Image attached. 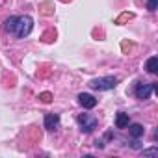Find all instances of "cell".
<instances>
[{
    "label": "cell",
    "instance_id": "5",
    "mask_svg": "<svg viewBox=\"0 0 158 158\" xmlns=\"http://www.w3.org/2000/svg\"><path fill=\"white\" fill-rule=\"evenodd\" d=\"M78 104L82 108H86V110H91V108L97 106V99L93 95H89V93H80L78 95Z\"/></svg>",
    "mask_w": 158,
    "mask_h": 158
},
{
    "label": "cell",
    "instance_id": "1",
    "mask_svg": "<svg viewBox=\"0 0 158 158\" xmlns=\"http://www.w3.org/2000/svg\"><path fill=\"white\" fill-rule=\"evenodd\" d=\"M34 30V19L30 15H17L15 21V28H13V35L19 39H24L32 34Z\"/></svg>",
    "mask_w": 158,
    "mask_h": 158
},
{
    "label": "cell",
    "instance_id": "2",
    "mask_svg": "<svg viewBox=\"0 0 158 158\" xmlns=\"http://www.w3.org/2000/svg\"><path fill=\"white\" fill-rule=\"evenodd\" d=\"M117 78L115 76H101V78H93L89 80V88L95 89V91H108V89H114L117 86Z\"/></svg>",
    "mask_w": 158,
    "mask_h": 158
},
{
    "label": "cell",
    "instance_id": "8",
    "mask_svg": "<svg viewBox=\"0 0 158 158\" xmlns=\"http://www.w3.org/2000/svg\"><path fill=\"white\" fill-rule=\"evenodd\" d=\"M128 123H130V117H128V114H125V112H119V114L115 115V127H117V128H127V127H128Z\"/></svg>",
    "mask_w": 158,
    "mask_h": 158
},
{
    "label": "cell",
    "instance_id": "10",
    "mask_svg": "<svg viewBox=\"0 0 158 158\" xmlns=\"http://www.w3.org/2000/svg\"><path fill=\"white\" fill-rule=\"evenodd\" d=\"M15 21H17V15H13V17H10V19L6 21V24H4V28H6V32H11V34H13V28H15Z\"/></svg>",
    "mask_w": 158,
    "mask_h": 158
},
{
    "label": "cell",
    "instance_id": "6",
    "mask_svg": "<svg viewBox=\"0 0 158 158\" xmlns=\"http://www.w3.org/2000/svg\"><path fill=\"white\" fill-rule=\"evenodd\" d=\"M43 125L47 130H56L60 127V115L58 114H47L43 119Z\"/></svg>",
    "mask_w": 158,
    "mask_h": 158
},
{
    "label": "cell",
    "instance_id": "3",
    "mask_svg": "<svg viewBox=\"0 0 158 158\" xmlns=\"http://www.w3.org/2000/svg\"><path fill=\"white\" fill-rule=\"evenodd\" d=\"M76 123H78V127H80V130H82L84 134L93 132V130L97 128V125H99L97 117H95V115H91V114H78Z\"/></svg>",
    "mask_w": 158,
    "mask_h": 158
},
{
    "label": "cell",
    "instance_id": "9",
    "mask_svg": "<svg viewBox=\"0 0 158 158\" xmlns=\"http://www.w3.org/2000/svg\"><path fill=\"white\" fill-rule=\"evenodd\" d=\"M145 69H147V73H151V74L158 73V58H156V56H151V58L147 60V63H145Z\"/></svg>",
    "mask_w": 158,
    "mask_h": 158
},
{
    "label": "cell",
    "instance_id": "13",
    "mask_svg": "<svg viewBox=\"0 0 158 158\" xmlns=\"http://www.w3.org/2000/svg\"><path fill=\"white\" fill-rule=\"evenodd\" d=\"M95 147H99V149H102V147H104V143H102V139H97V141H95Z\"/></svg>",
    "mask_w": 158,
    "mask_h": 158
},
{
    "label": "cell",
    "instance_id": "12",
    "mask_svg": "<svg viewBox=\"0 0 158 158\" xmlns=\"http://www.w3.org/2000/svg\"><path fill=\"white\" fill-rule=\"evenodd\" d=\"M158 8V0H147V10L149 11H156Z\"/></svg>",
    "mask_w": 158,
    "mask_h": 158
},
{
    "label": "cell",
    "instance_id": "7",
    "mask_svg": "<svg viewBox=\"0 0 158 158\" xmlns=\"http://www.w3.org/2000/svg\"><path fill=\"white\" fill-rule=\"evenodd\" d=\"M128 134L134 138V139H138V138H141L143 134H145V128H143V125H139V123H128Z\"/></svg>",
    "mask_w": 158,
    "mask_h": 158
},
{
    "label": "cell",
    "instance_id": "4",
    "mask_svg": "<svg viewBox=\"0 0 158 158\" xmlns=\"http://www.w3.org/2000/svg\"><path fill=\"white\" fill-rule=\"evenodd\" d=\"M156 88H158L156 82H149V84L138 82L136 88H134V95H136V99H139V101H147V99H151L152 91H156Z\"/></svg>",
    "mask_w": 158,
    "mask_h": 158
},
{
    "label": "cell",
    "instance_id": "11",
    "mask_svg": "<svg viewBox=\"0 0 158 158\" xmlns=\"http://www.w3.org/2000/svg\"><path fill=\"white\" fill-rule=\"evenodd\" d=\"M141 154H143V156H158V149H156V147H151V149H141Z\"/></svg>",
    "mask_w": 158,
    "mask_h": 158
}]
</instances>
